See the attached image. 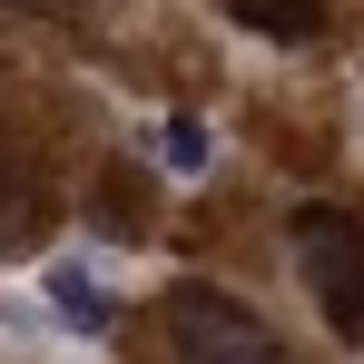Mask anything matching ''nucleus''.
Masks as SVG:
<instances>
[{"label":"nucleus","instance_id":"nucleus-1","mask_svg":"<svg viewBox=\"0 0 364 364\" xmlns=\"http://www.w3.org/2000/svg\"><path fill=\"white\" fill-rule=\"evenodd\" d=\"M286 237H296V276H305V296H315V315L345 345H364V227L345 207H296Z\"/></svg>","mask_w":364,"mask_h":364},{"label":"nucleus","instance_id":"nucleus-2","mask_svg":"<svg viewBox=\"0 0 364 364\" xmlns=\"http://www.w3.org/2000/svg\"><path fill=\"white\" fill-rule=\"evenodd\" d=\"M168 345H178V355H246V364L276 355V335H266L237 296H217V286H178V296H168Z\"/></svg>","mask_w":364,"mask_h":364},{"label":"nucleus","instance_id":"nucleus-3","mask_svg":"<svg viewBox=\"0 0 364 364\" xmlns=\"http://www.w3.org/2000/svg\"><path fill=\"white\" fill-rule=\"evenodd\" d=\"M40 286H50V305H60V325H79V335H99V325H109V286H99V266L60 256Z\"/></svg>","mask_w":364,"mask_h":364},{"label":"nucleus","instance_id":"nucleus-4","mask_svg":"<svg viewBox=\"0 0 364 364\" xmlns=\"http://www.w3.org/2000/svg\"><path fill=\"white\" fill-rule=\"evenodd\" d=\"M227 20L266 30V40H315L325 30V0H227Z\"/></svg>","mask_w":364,"mask_h":364},{"label":"nucleus","instance_id":"nucleus-5","mask_svg":"<svg viewBox=\"0 0 364 364\" xmlns=\"http://www.w3.org/2000/svg\"><path fill=\"white\" fill-rule=\"evenodd\" d=\"M207 158H217V138L197 119H158V168L168 178H207Z\"/></svg>","mask_w":364,"mask_h":364},{"label":"nucleus","instance_id":"nucleus-6","mask_svg":"<svg viewBox=\"0 0 364 364\" xmlns=\"http://www.w3.org/2000/svg\"><path fill=\"white\" fill-rule=\"evenodd\" d=\"M20 10H89V0H20Z\"/></svg>","mask_w":364,"mask_h":364}]
</instances>
